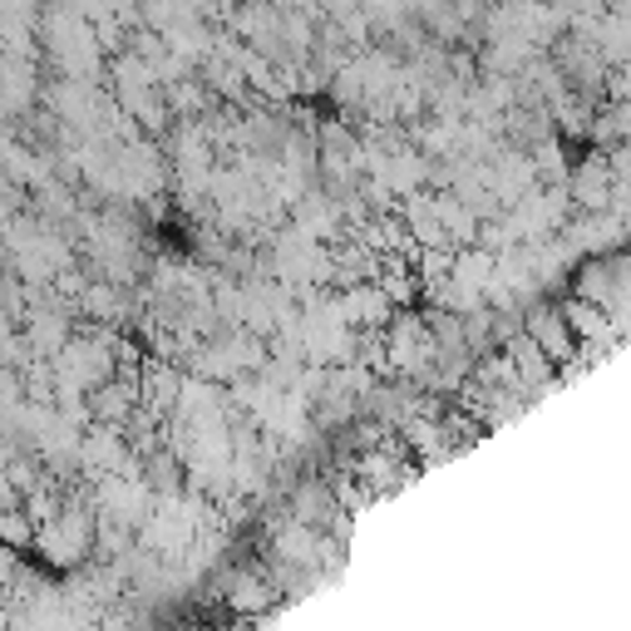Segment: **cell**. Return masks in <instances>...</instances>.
Listing matches in <instances>:
<instances>
[{
  "label": "cell",
  "mask_w": 631,
  "mask_h": 631,
  "mask_svg": "<svg viewBox=\"0 0 631 631\" xmlns=\"http://www.w3.org/2000/svg\"><path fill=\"white\" fill-rule=\"evenodd\" d=\"M40 547H45V557L60 563V567L79 563L85 547H89V514H85V508H65L54 523L40 528Z\"/></svg>",
  "instance_id": "cell-1"
},
{
  "label": "cell",
  "mask_w": 631,
  "mask_h": 631,
  "mask_svg": "<svg viewBox=\"0 0 631 631\" xmlns=\"http://www.w3.org/2000/svg\"><path fill=\"white\" fill-rule=\"evenodd\" d=\"M528 341H533L547 361H567V355L578 351V336H572L563 311H533V316H528Z\"/></svg>",
  "instance_id": "cell-2"
},
{
  "label": "cell",
  "mask_w": 631,
  "mask_h": 631,
  "mask_svg": "<svg viewBox=\"0 0 631 631\" xmlns=\"http://www.w3.org/2000/svg\"><path fill=\"white\" fill-rule=\"evenodd\" d=\"M79 464H85L89 474H99V479L129 474L124 469V439H118V429L104 425V429H94V434H85V444H79Z\"/></svg>",
  "instance_id": "cell-3"
},
{
  "label": "cell",
  "mask_w": 631,
  "mask_h": 631,
  "mask_svg": "<svg viewBox=\"0 0 631 631\" xmlns=\"http://www.w3.org/2000/svg\"><path fill=\"white\" fill-rule=\"evenodd\" d=\"M341 316H345V326H386L390 321L386 287H355V291H345Z\"/></svg>",
  "instance_id": "cell-4"
},
{
  "label": "cell",
  "mask_w": 631,
  "mask_h": 631,
  "mask_svg": "<svg viewBox=\"0 0 631 631\" xmlns=\"http://www.w3.org/2000/svg\"><path fill=\"white\" fill-rule=\"evenodd\" d=\"M296 227L306 242H331V237L341 232V217H336V207L326 203V198H306V203L296 207Z\"/></svg>",
  "instance_id": "cell-5"
},
{
  "label": "cell",
  "mask_w": 631,
  "mask_h": 631,
  "mask_svg": "<svg viewBox=\"0 0 631 631\" xmlns=\"http://www.w3.org/2000/svg\"><path fill=\"white\" fill-rule=\"evenodd\" d=\"M143 400H149V409H159V415L178 409V400H182V375H173L168 365H149V375H143Z\"/></svg>",
  "instance_id": "cell-6"
},
{
  "label": "cell",
  "mask_w": 631,
  "mask_h": 631,
  "mask_svg": "<svg viewBox=\"0 0 631 631\" xmlns=\"http://www.w3.org/2000/svg\"><path fill=\"white\" fill-rule=\"evenodd\" d=\"M277 553L287 557V563H296V567H316V557H321V538H316V528L291 523V528H281Z\"/></svg>",
  "instance_id": "cell-7"
},
{
  "label": "cell",
  "mask_w": 631,
  "mask_h": 631,
  "mask_svg": "<svg viewBox=\"0 0 631 631\" xmlns=\"http://www.w3.org/2000/svg\"><path fill=\"white\" fill-rule=\"evenodd\" d=\"M227 602H232L237 611H267L272 602H277V592H272V582L252 578V572H242V578L227 582Z\"/></svg>",
  "instance_id": "cell-8"
},
{
  "label": "cell",
  "mask_w": 631,
  "mask_h": 631,
  "mask_svg": "<svg viewBox=\"0 0 631 631\" xmlns=\"http://www.w3.org/2000/svg\"><path fill=\"white\" fill-rule=\"evenodd\" d=\"M563 316H567V326H572V336H592V341H607V336H611V321H607V311H602V306L572 301Z\"/></svg>",
  "instance_id": "cell-9"
},
{
  "label": "cell",
  "mask_w": 631,
  "mask_h": 631,
  "mask_svg": "<svg viewBox=\"0 0 631 631\" xmlns=\"http://www.w3.org/2000/svg\"><path fill=\"white\" fill-rule=\"evenodd\" d=\"M129 405H134V386H129V380H118V386L109 380V386H99V400L89 409H94L104 425H114V419L129 415Z\"/></svg>",
  "instance_id": "cell-10"
},
{
  "label": "cell",
  "mask_w": 631,
  "mask_h": 631,
  "mask_svg": "<svg viewBox=\"0 0 631 631\" xmlns=\"http://www.w3.org/2000/svg\"><path fill=\"white\" fill-rule=\"evenodd\" d=\"M578 198L592 207H602L611 198V168L607 163H588V168L578 173Z\"/></svg>",
  "instance_id": "cell-11"
},
{
  "label": "cell",
  "mask_w": 631,
  "mask_h": 631,
  "mask_svg": "<svg viewBox=\"0 0 631 631\" xmlns=\"http://www.w3.org/2000/svg\"><path fill=\"white\" fill-rule=\"evenodd\" d=\"M85 311H89V316H99V321H114L118 311H124V296H118V287H89L85 291Z\"/></svg>",
  "instance_id": "cell-12"
},
{
  "label": "cell",
  "mask_w": 631,
  "mask_h": 631,
  "mask_svg": "<svg viewBox=\"0 0 631 631\" xmlns=\"http://www.w3.org/2000/svg\"><path fill=\"white\" fill-rule=\"evenodd\" d=\"M5 538H11L15 547H40V528H30V518L21 514V508H11V514H5Z\"/></svg>",
  "instance_id": "cell-13"
}]
</instances>
